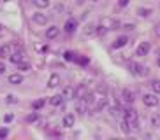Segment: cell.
Returning <instances> with one entry per match:
<instances>
[{"instance_id": "6da1fadb", "label": "cell", "mask_w": 160, "mask_h": 140, "mask_svg": "<svg viewBox=\"0 0 160 140\" xmlns=\"http://www.w3.org/2000/svg\"><path fill=\"white\" fill-rule=\"evenodd\" d=\"M128 70H130V74L139 75V77H144V75H148V72H150L148 67H142V65H139V63H136V61H130V63H128Z\"/></svg>"}, {"instance_id": "7a4b0ae2", "label": "cell", "mask_w": 160, "mask_h": 140, "mask_svg": "<svg viewBox=\"0 0 160 140\" xmlns=\"http://www.w3.org/2000/svg\"><path fill=\"white\" fill-rule=\"evenodd\" d=\"M100 25L106 26L108 30H116V28H120V21H116L113 18H102L100 19Z\"/></svg>"}, {"instance_id": "3957f363", "label": "cell", "mask_w": 160, "mask_h": 140, "mask_svg": "<svg viewBox=\"0 0 160 140\" xmlns=\"http://www.w3.org/2000/svg\"><path fill=\"white\" fill-rule=\"evenodd\" d=\"M142 102H144L146 107H157L158 105V98H157V95H144Z\"/></svg>"}, {"instance_id": "277c9868", "label": "cell", "mask_w": 160, "mask_h": 140, "mask_svg": "<svg viewBox=\"0 0 160 140\" xmlns=\"http://www.w3.org/2000/svg\"><path fill=\"white\" fill-rule=\"evenodd\" d=\"M150 49H151L150 42H141V44L137 46V49H136V54L137 56H146L148 53H150Z\"/></svg>"}, {"instance_id": "5b68a950", "label": "cell", "mask_w": 160, "mask_h": 140, "mask_svg": "<svg viewBox=\"0 0 160 140\" xmlns=\"http://www.w3.org/2000/svg\"><path fill=\"white\" fill-rule=\"evenodd\" d=\"M32 21L35 25H42V26H44V25L48 23V16H46V14H42V12H35L32 16Z\"/></svg>"}, {"instance_id": "8992f818", "label": "cell", "mask_w": 160, "mask_h": 140, "mask_svg": "<svg viewBox=\"0 0 160 140\" xmlns=\"http://www.w3.org/2000/svg\"><path fill=\"white\" fill-rule=\"evenodd\" d=\"M58 33H60V28L53 25V26H49L46 30V39H48V40H53V39L58 37Z\"/></svg>"}, {"instance_id": "52a82bcc", "label": "cell", "mask_w": 160, "mask_h": 140, "mask_svg": "<svg viewBox=\"0 0 160 140\" xmlns=\"http://www.w3.org/2000/svg\"><path fill=\"white\" fill-rule=\"evenodd\" d=\"M74 121H76L74 114H65L63 119H62V124H63V128H72V126H74Z\"/></svg>"}, {"instance_id": "ba28073f", "label": "cell", "mask_w": 160, "mask_h": 140, "mask_svg": "<svg viewBox=\"0 0 160 140\" xmlns=\"http://www.w3.org/2000/svg\"><path fill=\"white\" fill-rule=\"evenodd\" d=\"M128 42V37L127 35H122V37H118L116 40L113 42V49H120V47H125Z\"/></svg>"}, {"instance_id": "9c48e42d", "label": "cell", "mask_w": 160, "mask_h": 140, "mask_svg": "<svg viewBox=\"0 0 160 140\" xmlns=\"http://www.w3.org/2000/svg\"><path fill=\"white\" fill-rule=\"evenodd\" d=\"M58 84H60V75L51 74L49 75V79H48V86H49V88H57Z\"/></svg>"}, {"instance_id": "30bf717a", "label": "cell", "mask_w": 160, "mask_h": 140, "mask_svg": "<svg viewBox=\"0 0 160 140\" xmlns=\"http://www.w3.org/2000/svg\"><path fill=\"white\" fill-rule=\"evenodd\" d=\"M122 96H123V100H125L127 103H132L134 100H136V96H134V93H132L130 89H127V88H125V89L122 91Z\"/></svg>"}, {"instance_id": "8fae6325", "label": "cell", "mask_w": 160, "mask_h": 140, "mask_svg": "<svg viewBox=\"0 0 160 140\" xmlns=\"http://www.w3.org/2000/svg\"><path fill=\"white\" fill-rule=\"evenodd\" d=\"M23 82V75L21 74H11L9 75V84H14V86H18V84Z\"/></svg>"}, {"instance_id": "7c38bea8", "label": "cell", "mask_w": 160, "mask_h": 140, "mask_svg": "<svg viewBox=\"0 0 160 140\" xmlns=\"http://www.w3.org/2000/svg\"><path fill=\"white\" fill-rule=\"evenodd\" d=\"M9 60L12 61V63H19V61H23V53H21V51L11 53V54H9Z\"/></svg>"}, {"instance_id": "4fadbf2b", "label": "cell", "mask_w": 160, "mask_h": 140, "mask_svg": "<svg viewBox=\"0 0 160 140\" xmlns=\"http://www.w3.org/2000/svg\"><path fill=\"white\" fill-rule=\"evenodd\" d=\"M137 14H139L141 18H148V16L153 14V9H151V7H139V9H137Z\"/></svg>"}, {"instance_id": "5bb4252c", "label": "cell", "mask_w": 160, "mask_h": 140, "mask_svg": "<svg viewBox=\"0 0 160 140\" xmlns=\"http://www.w3.org/2000/svg\"><path fill=\"white\" fill-rule=\"evenodd\" d=\"M49 103H51V105H55V107H58V105H62V103H63V96H62V95H53V96L49 98Z\"/></svg>"}, {"instance_id": "9a60e30c", "label": "cell", "mask_w": 160, "mask_h": 140, "mask_svg": "<svg viewBox=\"0 0 160 140\" xmlns=\"http://www.w3.org/2000/svg\"><path fill=\"white\" fill-rule=\"evenodd\" d=\"M63 28H65V32H67V33H72V32L76 30V28H78V23H76L74 19H69V21L65 23V26H63Z\"/></svg>"}, {"instance_id": "2e32d148", "label": "cell", "mask_w": 160, "mask_h": 140, "mask_svg": "<svg viewBox=\"0 0 160 140\" xmlns=\"http://www.w3.org/2000/svg\"><path fill=\"white\" fill-rule=\"evenodd\" d=\"M9 54H11V46H9V44L0 46V58H7Z\"/></svg>"}, {"instance_id": "e0dca14e", "label": "cell", "mask_w": 160, "mask_h": 140, "mask_svg": "<svg viewBox=\"0 0 160 140\" xmlns=\"http://www.w3.org/2000/svg\"><path fill=\"white\" fill-rule=\"evenodd\" d=\"M44 105H46V100H44V98H39L37 102H33V103H32V109H33V110H41Z\"/></svg>"}, {"instance_id": "ac0fdd59", "label": "cell", "mask_w": 160, "mask_h": 140, "mask_svg": "<svg viewBox=\"0 0 160 140\" xmlns=\"http://www.w3.org/2000/svg\"><path fill=\"white\" fill-rule=\"evenodd\" d=\"M33 4L37 5L39 9H46V7H49L51 0H33Z\"/></svg>"}, {"instance_id": "d6986e66", "label": "cell", "mask_w": 160, "mask_h": 140, "mask_svg": "<svg viewBox=\"0 0 160 140\" xmlns=\"http://www.w3.org/2000/svg\"><path fill=\"white\" fill-rule=\"evenodd\" d=\"M76 110L79 112V114H85V110H86V102H85V98H81V102L76 105Z\"/></svg>"}, {"instance_id": "ffe728a7", "label": "cell", "mask_w": 160, "mask_h": 140, "mask_svg": "<svg viewBox=\"0 0 160 140\" xmlns=\"http://www.w3.org/2000/svg\"><path fill=\"white\" fill-rule=\"evenodd\" d=\"M62 96L63 98H74V88H71V86L65 88L63 89V93H62Z\"/></svg>"}, {"instance_id": "44dd1931", "label": "cell", "mask_w": 160, "mask_h": 140, "mask_svg": "<svg viewBox=\"0 0 160 140\" xmlns=\"http://www.w3.org/2000/svg\"><path fill=\"white\" fill-rule=\"evenodd\" d=\"M37 119H39L37 110H35V112H32V114H28V116H27V123H35Z\"/></svg>"}, {"instance_id": "7402d4cb", "label": "cell", "mask_w": 160, "mask_h": 140, "mask_svg": "<svg viewBox=\"0 0 160 140\" xmlns=\"http://www.w3.org/2000/svg\"><path fill=\"white\" fill-rule=\"evenodd\" d=\"M151 89H153V91H155L157 95H160V81H158V79L151 82Z\"/></svg>"}, {"instance_id": "603a6c76", "label": "cell", "mask_w": 160, "mask_h": 140, "mask_svg": "<svg viewBox=\"0 0 160 140\" xmlns=\"http://www.w3.org/2000/svg\"><path fill=\"white\" fill-rule=\"evenodd\" d=\"M18 68L21 70V72H25V70H30V63H27V61H19V63H18Z\"/></svg>"}, {"instance_id": "cb8c5ba5", "label": "cell", "mask_w": 160, "mask_h": 140, "mask_svg": "<svg viewBox=\"0 0 160 140\" xmlns=\"http://www.w3.org/2000/svg\"><path fill=\"white\" fill-rule=\"evenodd\" d=\"M95 33V26L93 25H86L85 26V35H93Z\"/></svg>"}, {"instance_id": "d4e9b609", "label": "cell", "mask_w": 160, "mask_h": 140, "mask_svg": "<svg viewBox=\"0 0 160 140\" xmlns=\"http://www.w3.org/2000/svg\"><path fill=\"white\" fill-rule=\"evenodd\" d=\"M95 32L99 33V35H106V33H108V28L100 25V26H97V28H95Z\"/></svg>"}, {"instance_id": "484cf974", "label": "cell", "mask_w": 160, "mask_h": 140, "mask_svg": "<svg viewBox=\"0 0 160 140\" xmlns=\"http://www.w3.org/2000/svg\"><path fill=\"white\" fill-rule=\"evenodd\" d=\"M5 102L7 103H18V98H16L14 95H7V96H5Z\"/></svg>"}, {"instance_id": "4316f807", "label": "cell", "mask_w": 160, "mask_h": 140, "mask_svg": "<svg viewBox=\"0 0 160 140\" xmlns=\"http://www.w3.org/2000/svg\"><path fill=\"white\" fill-rule=\"evenodd\" d=\"M122 130L125 131V133H130V126H128V123L123 119V123H122Z\"/></svg>"}, {"instance_id": "83f0119b", "label": "cell", "mask_w": 160, "mask_h": 140, "mask_svg": "<svg viewBox=\"0 0 160 140\" xmlns=\"http://www.w3.org/2000/svg\"><path fill=\"white\" fill-rule=\"evenodd\" d=\"M7 135H9V130L7 128H0V138H5Z\"/></svg>"}, {"instance_id": "f1b7e54d", "label": "cell", "mask_w": 160, "mask_h": 140, "mask_svg": "<svg viewBox=\"0 0 160 140\" xmlns=\"http://www.w3.org/2000/svg\"><path fill=\"white\" fill-rule=\"evenodd\" d=\"M12 119H14V114H5L4 116V123H11Z\"/></svg>"}, {"instance_id": "f546056e", "label": "cell", "mask_w": 160, "mask_h": 140, "mask_svg": "<svg viewBox=\"0 0 160 140\" xmlns=\"http://www.w3.org/2000/svg\"><path fill=\"white\" fill-rule=\"evenodd\" d=\"M123 28H125V30H134V28H136V25H132V23H127V25H123Z\"/></svg>"}, {"instance_id": "4dcf8cb0", "label": "cell", "mask_w": 160, "mask_h": 140, "mask_svg": "<svg viewBox=\"0 0 160 140\" xmlns=\"http://www.w3.org/2000/svg\"><path fill=\"white\" fill-rule=\"evenodd\" d=\"M128 2H130V0H120V2H118V5H120V7H125Z\"/></svg>"}, {"instance_id": "1f68e13d", "label": "cell", "mask_w": 160, "mask_h": 140, "mask_svg": "<svg viewBox=\"0 0 160 140\" xmlns=\"http://www.w3.org/2000/svg\"><path fill=\"white\" fill-rule=\"evenodd\" d=\"M155 33L160 37V23H157V25H155Z\"/></svg>"}, {"instance_id": "d6a6232c", "label": "cell", "mask_w": 160, "mask_h": 140, "mask_svg": "<svg viewBox=\"0 0 160 140\" xmlns=\"http://www.w3.org/2000/svg\"><path fill=\"white\" fill-rule=\"evenodd\" d=\"M4 72H5V65L2 63V61H0V75L4 74Z\"/></svg>"}, {"instance_id": "836d02e7", "label": "cell", "mask_w": 160, "mask_h": 140, "mask_svg": "<svg viewBox=\"0 0 160 140\" xmlns=\"http://www.w3.org/2000/svg\"><path fill=\"white\" fill-rule=\"evenodd\" d=\"M65 58L67 60H74V54L72 53H65Z\"/></svg>"}, {"instance_id": "e575fe53", "label": "cell", "mask_w": 160, "mask_h": 140, "mask_svg": "<svg viewBox=\"0 0 160 140\" xmlns=\"http://www.w3.org/2000/svg\"><path fill=\"white\" fill-rule=\"evenodd\" d=\"M157 65L160 67V54H158V58H157Z\"/></svg>"}, {"instance_id": "d590c367", "label": "cell", "mask_w": 160, "mask_h": 140, "mask_svg": "<svg viewBox=\"0 0 160 140\" xmlns=\"http://www.w3.org/2000/svg\"><path fill=\"white\" fill-rule=\"evenodd\" d=\"M0 32H2V25H0Z\"/></svg>"}, {"instance_id": "8d00e7d4", "label": "cell", "mask_w": 160, "mask_h": 140, "mask_svg": "<svg viewBox=\"0 0 160 140\" xmlns=\"http://www.w3.org/2000/svg\"><path fill=\"white\" fill-rule=\"evenodd\" d=\"M92 2H99V0H92Z\"/></svg>"}]
</instances>
